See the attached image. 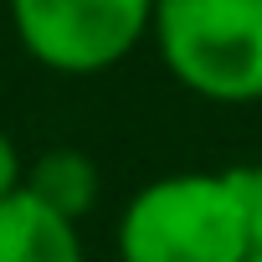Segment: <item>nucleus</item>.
<instances>
[{
  "instance_id": "f257e3e1",
  "label": "nucleus",
  "mask_w": 262,
  "mask_h": 262,
  "mask_svg": "<svg viewBox=\"0 0 262 262\" xmlns=\"http://www.w3.org/2000/svg\"><path fill=\"white\" fill-rule=\"evenodd\" d=\"M118 262H247L252 236L226 170H175L128 195L113 226Z\"/></svg>"
},
{
  "instance_id": "f03ea898",
  "label": "nucleus",
  "mask_w": 262,
  "mask_h": 262,
  "mask_svg": "<svg viewBox=\"0 0 262 262\" xmlns=\"http://www.w3.org/2000/svg\"><path fill=\"white\" fill-rule=\"evenodd\" d=\"M149 41L185 93L221 108L262 103V0H160Z\"/></svg>"
},
{
  "instance_id": "7ed1b4c3",
  "label": "nucleus",
  "mask_w": 262,
  "mask_h": 262,
  "mask_svg": "<svg viewBox=\"0 0 262 262\" xmlns=\"http://www.w3.org/2000/svg\"><path fill=\"white\" fill-rule=\"evenodd\" d=\"M160 0H11L21 52L57 77H98L134 57Z\"/></svg>"
},
{
  "instance_id": "20e7f679",
  "label": "nucleus",
  "mask_w": 262,
  "mask_h": 262,
  "mask_svg": "<svg viewBox=\"0 0 262 262\" xmlns=\"http://www.w3.org/2000/svg\"><path fill=\"white\" fill-rule=\"evenodd\" d=\"M0 262H88V252L77 221L21 185L0 201Z\"/></svg>"
},
{
  "instance_id": "39448f33",
  "label": "nucleus",
  "mask_w": 262,
  "mask_h": 262,
  "mask_svg": "<svg viewBox=\"0 0 262 262\" xmlns=\"http://www.w3.org/2000/svg\"><path fill=\"white\" fill-rule=\"evenodd\" d=\"M36 201H47L52 211H62V216H72V221H82L88 211H93V201H98V165L82 155V149H47V155H36L31 165H26V180H21Z\"/></svg>"
},
{
  "instance_id": "423d86ee",
  "label": "nucleus",
  "mask_w": 262,
  "mask_h": 262,
  "mask_svg": "<svg viewBox=\"0 0 262 262\" xmlns=\"http://www.w3.org/2000/svg\"><path fill=\"white\" fill-rule=\"evenodd\" d=\"M231 190L242 201V221H247V236H252V252H262V160L257 165H231Z\"/></svg>"
},
{
  "instance_id": "0eeeda50",
  "label": "nucleus",
  "mask_w": 262,
  "mask_h": 262,
  "mask_svg": "<svg viewBox=\"0 0 262 262\" xmlns=\"http://www.w3.org/2000/svg\"><path fill=\"white\" fill-rule=\"evenodd\" d=\"M21 180H26V160H21L16 139L0 128V201H6L11 190H21Z\"/></svg>"
},
{
  "instance_id": "6e6552de",
  "label": "nucleus",
  "mask_w": 262,
  "mask_h": 262,
  "mask_svg": "<svg viewBox=\"0 0 262 262\" xmlns=\"http://www.w3.org/2000/svg\"><path fill=\"white\" fill-rule=\"evenodd\" d=\"M247 262H262V252H252V257H247Z\"/></svg>"
}]
</instances>
